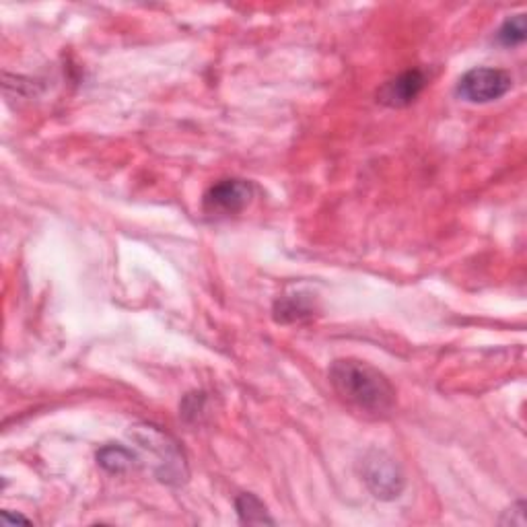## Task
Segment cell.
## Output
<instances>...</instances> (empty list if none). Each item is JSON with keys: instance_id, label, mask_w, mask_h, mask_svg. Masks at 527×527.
<instances>
[{"instance_id": "9c48e42d", "label": "cell", "mask_w": 527, "mask_h": 527, "mask_svg": "<svg viewBox=\"0 0 527 527\" xmlns=\"http://www.w3.org/2000/svg\"><path fill=\"white\" fill-rule=\"evenodd\" d=\"M313 315V305L307 301V297L293 295V297H283L278 299L274 305V318L276 322H299L303 318H309Z\"/></svg>"}, {"instance_id": "52a82bcc", "label": "cell", "mask_w": 527, "mask_h": 527, "mask_svg": "<svg viewBox=\"0 0 527 527\" xmlns=\"http://www.w3.org/2000/svg\"><path fill=\"white\" fill-rule=\"evenodd\" d=\"M97 464L110 474H128L138 468V458L122 445H105L97 453Z\"/></svg>"}, {"instance_id": "3957f363", "label": "cell", "mask_w": 527, "mask_h": 527, "mask_svg": "<svg viewBox=\"0 0 527 527\" xmlns=\"http://www.w3.org/2000/svg\"><path fill=\"white\" fill-rule=\"evenodd\" d=\"M363 478L371 493L381 501H392L402 495L406 486L400 464L385 451H369L363 462Z\"/></svg>"}, {"instance_id": "30bf717a", "label": "cell", "mask_w": 527, "mask_h": 527, "mask_svg": "<svg viewBox=\"0 0 527 527\" xmlns=\"http://www.w3.org/2000/svg\"><path fill=\"white\" fill-rule=\"evenodd\" d=\"M497 42L505 48H513L525 42V15L509 17L497 31Z\"/></svg>"}, {"instance_id": "ba28073f", "label": "cell", "mask_w": 527, "mask_h": 527, "mask_svg": "<svg viewBox=\"0 0 527 527\" xmlns=\"http://www.w3.org/2000/svg\"><path fill=\"white\" fill-rule=\"evenodd\" d=\"M239 521L243 525H274V519L268 515L266 505L252 493H243L235 501Z\"/></svg>"}, {"instance_id": "7a4b0ae2", "label": "cell", "mask_w": 527, "mask_h": 527, "mask_svg": "<svg viewBox=\"0 0 527 527\" xmlns=\"http://www.w3.org/2000/svg\"><path fill=\"white\" fill-rule=\"evenodd\" d=\"M132 435H134V439L140 445H143L149 451H153L159 458L157 476H159L161 482L182 484L188 478V468H186L184 453L180 451L178 443H175L169 435L161 433L157 427H151V425L134 427Z\"/></svg>"}, {"instance_id": "8fae6325", "label": "cell", "mask_w": 527, "mask_h": 527, "mask_svg": "<svg viewBox=\"0 0 527 527\" xmlns=\"http://www.w3.org/2000/svg\"><path fill=\"white\" fill-rule=\"evenodd\" d=\"M3 519H5V521H21V523H29V519H25V517H21V515L13 517L9 511H5V513H3Z\"/></svg>"}, {"instance_id": "277c9868", "label": "cell", "mask_w": 527, "mask_h": 527, "mask_svg": "<svg viewBox=\"0 0 527 527\" xmlns=\"http://www.w3.org/2000/svg\"><path fill=\"white\" fill-rule=\"evenodd\" d=\"M511 85L513 79L507 70L482 66L468 70V73L460 79L455 93H458L460 99L470 103H490L507 95Z\"/></svg>"}, {"instance_id": "6da1fadb", "label": "cell", "mask_w": 527, "mask_h": 527, "mask_svg": "<svg viewBox=\"0 0 527 527\" xmlns=\"http://www.w3.org/2000/svg\"><path fill=\"white\" fill-rule=\"evenodd\" d=\"M338 398L369 418L390 416L396 406V390L379 369L357 359H338L328 371Z\"/></svg>"}, {"instance_id": "5b68a950", "label": "cell", "mask_w": 527, "mask_h": 527, "mask_svg": "<svg viewBox=\"0 0 527 527\" xmlns=\"http://www.w3.org/2000/svg\"><path fill=\"white\" fill-rule=\"evenodd\" d=\"M254 198V186L248 180H221L208 188L202 200L204 213L210 217H233L243 213Z\"/></svg>"}, {"instance_id": "8992f818", "label": "cell", "mask_w": 527, "mask_h": 527, "mask_svg": "<svg viewBox=\"0 0 527 527\" xmlns=\"http://www.w3.org/2000/svg\"><path fill=\"white\" fill-rule=\"evenodd\" d=\"M425 85L427 77L423 70L412 68L385 83L377 97L381 103L390 105V108H406V105H410L420 95V91L425 89Z\"/></svg>"}]
</instances>
